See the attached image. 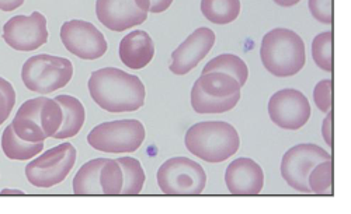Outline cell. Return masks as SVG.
Masks as SVG:
<instances>
[{"mask_svg":"<svg viewBox=\"0 0 351 214\" xmlns=\"http://www.w3.org/2000/svg\"><path fill=\"white\" fill-rule=\"evenodd\" d=\"M87 87L93 101L111 113L134 112L145 104L143 83L121 69L104 68L93 72Z\"/></svg>","mask_w":351,"mask_h":214,"instance_id":"1","label":"cell"},{"mask_svg":"<svg viewBox=\"0 0 351 214\" xmlns=\"http://www.w3.org/2000/svg\"><path fill=\"white\" fill-rule=\"evenodd\" d=\"M184 143L193 156L207 163H222L237 155L241 139L230 124L207 120L193 125L186 133Z\"/></svg>","mask_w":351,"mask_h":214,"instance_id":"2","label":"cell"},{"mask_svg":"<svg viewBox=\"0 0 351 214\" xmlns=\"http://www.w3.org/2000/svg\"><path fill=\"white\" fill-rule=\"evenodd\" d=\"M260 57L263 66L276 77L295 76L306 62L305 44L291 29L276 28L263 38Z\"/></svg>","mask_w":351,"mask_h":214,"instance_id":"3","label":"cell"},{"mask_svg":"<svg viewBox=\"0 0 351 214\" xmlns=\"http://www.w3.org/2000/svg\"><path fill=\"white\" fill-rule=\"evenodd\" d=\"M62 109L55 100L38 97L25 101L13 119V131L24 142L38 143L52 137L62 124Z\"/></svg>","mask_w":351,"mask_h":214,"instance_id":"4","label":"cell"},{"mask_svg":"<svg viewBox=\"0 0 351 214\" xmlns=\"http://www.w3.org/2000/svg\"><path fill=\"white\" fill-rule=\"evenodd\" d=\"M242 85L221 72L202 73L191 90V105L197 113H223L241 100Z\"/></svg>","mask_w":351,"mask_h":214,"instance_id":"5","label":"cell"},{"mask_svg":"<svg viewBox=\"0 0 351 214\" xmlns=\"http://www.w3.org/2000/svg\"><path fill=\"white\" fill-rule=\"evenodd\" d=\"M73 76V65L69 59L47 53L32 56L21 69L24 85L38 94H49L64 88Z\"/></svg>","mask_w":351,"mask_h":214,"instance_id":"6","label":"cell"},{"mask_svg":"<svg viewBox=\"0 0 351 214\" xmlns=\"http://www.w3.org/2000/svg\"><path fill=\"white\" fill-rule=\"evenodd\" d=\"M145 140V128L136 119H121L100 124L87 135V143L93 148L119 155L134 152Z\"/></svg>","mask_w":351,"mask_h":214,"instance_id":"7","label":"cell"},{"mask_svg":"<svg viewBox=\"0 0 351 214\" xmlns=\"http://www.w3.org/2000/svg\"><path fill=\"white\" fill-rule=\"evenodd\" d=\"M76 148L62 143L47 150L25 167V176L37 188H52L66 179L76 163Z\"/></svg>","mask_w":351,"mask_h":214,"instance_id":"8","label":"cell"},{"mask_svg":"<svg viewBox=\"0 0 351 214\" xmlns=\"http://www.w3.org/2000/svg\"><path fill=\"white\" fill-rule=\"evenodd\" d=\"M158 183L165 195H199L206 189L207 174L198 163L174 157L160 165Z\"/></svg>","mask_w":351,"mask_h":214,"instance_id":"9","label":"cell"},{"mask_svg":"<svg viewBox=\"0 0 351 214\" xmlns=\"http://www.w3.org/2000/svg\"><path fill=\"white\" fill-rule=\"evenodd\" d=\"M333 160L326 150L316 144H298L289 148L281 161V175L288 185L302 193H309L308 176L315 165Z\"/></svg>","mask_w":351,"mask_h":214,"instance_id":"10","label":"cell"},{"mask_svg":"<svg viewBox=\"0 0 351 214\" xmlns=\"http://www.w3.org/2000/svg\"><path fill=\"white\" fill-rule=\"evenodd\" d=\"M61 40L65 48L84 60H95L108 49V44L99 28L89 21L71 20L61 27Z\"/></svg>","mask_w":351,"mask_h":214,"instance_id":"11","label":"cell"},{"mask_svg":"<svg viewBox=\"0 0 351 214\" xmlns=\"http://www.w3.org/2000/svg\"><path fill=\"white\" fill-rule=\"evenodd\" d=\"M149 8V0H97L96 14L111 31L123 33L146 21Z\"/></svg>","mask_w":351,"mask_h":214,"instance_id":"12","label":"cell"},{"mask_svg":"<svg viewBox=\"0 0 351 214\" xmlns=\"http://www.w3.org/2000/svg\"><path fill=\"white\" fill-rule=\"evenodd\" d=\"M269 115L278 128L298 131L308 124L311 105L301 91L285 88L271 96L269 101Z\"/></svg>","mask_w":351,"mask_h":214,"instance_id":"13","label":"cell"},{"mask_svg":"<svg viewBox=\"0 0 351 214\" xmlns=\"http://www.w3.org/2000/svg\"><path fill=\"white\" fill-rule=\"evenodd\" d=\"M3 40L16 51H36L48 41L47 18L40 12H33L32 16H14L3 27Z\"/></svg>","mask_w":351,"mask_h":214,"instance_id":"14","label":"cell"},{"mask_svg":"<svg viewBox=\"0 0 351 214\" xmlns=\"http://www.w3.org/2000/svg\"><path fill=\"white\" fill-rule=\"evenodd\" d=\"M215 44V34L213 29L201 27L171 53L170 72L184 76L190 73L201 60L206 57Z\"/></svg>","mask_w":351,"mask_h":214,"instance_id":"15","label":"cell"},{"mask_svg":"<svg viewBox=\"0 0 351 214\" xmlns=\"http://www.w3.org/2000/svg\"><path fill=\"white\" fill-rule=\"evenodd\" d=\"M228 191L238 196L258 195L265 187V172L252 159H238L232 161L225 172Z\"/></svg>","mask_w":351,"mask_h":214,"instance_id":"16","label":"cell"},{"mask_svg":"<svg viewBox=\"0 0 351 214\" xmlns=\"http://www.w3.org/2000/svg\"><path fill=\"white\" fill-rule=\"evenodd\" d=\"M119 55L127 68L134 70L143 69L152 62L155 56V45L148 33L136 29L121 40Z\"/></svg>","mask_w":351,"mask_h":214,"instance_id":"17","label":"cell"},{"mask_svg":"<svg viewBox=\"0 0 351 214\" xmlns=\"http://www.w3.org/2000/svg\"><path fill=\"white\" fill-rule=\"evenodd\" d=\"M58 104L61 105L62 109V124L58 132L52 136L53 139H69L76 136L83 125L86 119V111L83 104L72 97V96H58L53 98Z\"/></svg>","mask_w":351,"mask_h":214,"instance_id":"18","label":"cell"},{"mask_svg":"<svg viewBox=\"0 0 351 214\" xmlns=\"http://www.w3.org/2000/svg\"><path fill=\"white\" fill-rule=\"evenodd\" d=\"M2 150L8 159L24 161L38 156L44 150V142H38V143L24 142L14 133L13 126L9 125L5 129L2 136Z\"/></svg>","mask_w":351,"mask_h":214,"instance_id":"19","label":"cell"},{"mask_svg":"<svg viewBox=\"0 0 351 214\" xmlns=\"http://www.w3.org/2000/svg\"><path fill=\"white\" fill-rule=\"evenodd\" d=\"M106 159H96L80 167L73 178L75 195H103L100 187V170Z\"/></svg>","mask_w":351,"mask_h":214,"instance_id":"20","label":"cell"},{"mask_svg":"<svg viewBox=\"0 0 351 214\" xmlns=\"http://www.w3.org/2000/svg\"><path fill=\"white\" fill-rule=\"evenodd\" d=\"M201 12L210 23L230 24L239 17L241 0H201Z\"/></svg>","mask_w":351,"mask_h":214,"instance_id":"21","label":"cell"},{"mask_svg":"<svg viewBox=\"0 0 351 214\" xmlns=\"http://www.w3.org/2000/svg\"><path fill=\"white\" fill-rule=\"evenodd\" d=\"M210 72H221L225 75L232 76L241 85H245L249 77V70L246 64L243 60L237 56V55H230V53H223L206 65V68L202 69V73H210Z\"/></svg>","mask_w":351,"mask_h":214,"instance_id":"22","label":"cell"},{"mask_svg":"<svg viewBox=\"0 0 351 214\" xmlns=\"http://www.w3.org/2000/svg\"><path fill=\"white\" fill-rule=\"evenodd\" d=\"M123 170V191L121 195H139L145 185V171L141 163L132 157H121L117 160Z\"/></svg>","mask_w":351,"mask_h":214,"instance_id":"23","label":"cell"},{"mask_svg":"<svg viewBox=\"0 0 351 214\" xmlns=\"http://www.w3.org/2000/svg\"><path fill=\"white\" fill-rule=\"evenodd\" d=\"M335 165L333 160L322 161L312 168L308 176V187L311 192L316 195H332L335 193Z\"/></svg>","mask_w":351,"mask_h":214,"instance_id":"24","label":"cell"},{"mask_svg":"<svg viewBox=\"0 0 351 214\" xmlns=\"http://www.w3.org/2000/svg\"><path fill=\"white\" fill-rule=\"evenodd\" d=\"M333 31H326L315 37L312 42V56L315 64L325 72L333 73L335 62H333Z\"/></svg>","mask_w":351,"mask_h":214,"instance_id":"25","label":"cell"},{"mask_svg":"<svg viewBox=\"0 0 351 214\" xmlns=\"http://www.w3.org/2000/svg\"><path fill=\"white\" fill-rule=\"evenodd\" d=\"M123 170L117 160L106 159L100 170V187L103 195H121L123 191Z\"/></svg>","mask_w":351,"mask_h":214,"instance_id":"26","label":"cell"},{"mask_svg":"<svg viewBox=\"0 0 351 214\" xmlns=\"http://www.w3.org/2000/svg\"><path fill=\"white\" fill-rule=\"evenodd\" d=\"M333 80H322L313 90V100L320 112L333 111Z\"/></svg>","mask_w":351,"mask_h":214,"instance_id":"27","label":"cell"},{"mask_svg":"<svg viewBox=\"0 0 351 214\" xmlns=\"http://www.w3.org/2000/svg\"><path fill=\"white\" fill-rule=\"evenodd\" d=\"M16 104V91L13 85L3 77H0V126L10 116Z\"/></svg>","mask_w":351,"mask_h":214,"instance_id":"28","label":"cell"},{"mask_svg":"<svg viewBox=\"0 0 351 214\" xmlns=\"http://www.w3.org/2000/svg\"><path fill=\"white\" fill-rule=\"evenodd\" d=\"M309 10L312 16L324 24H333L335 21V10L333 0H309Z\"/></svg>","mask_w":351,"mask_h":214,"instance_id":"29","label":"cell"},{"mask_svg":"<svg viewBox=\"0 0 351 214\" xmlns=\"http://www.w3.org/2000/svg\"><path fill=\"white\" fill-rule=\"evenodd\" d=\"M333 120H335V113L333 111L328 112V116L325 118L324 124H322V135H324L325 142L328 143V146L333 147L335 146V136H333Z\"/></svg>","mask_w":351,"mask_h":214,"instance_id":"30","label":"cell"},{"mask_svg":"<svg viewBox=\"0 0 351 214\" xmlns=\"http://www.w3.org/2000/svg\"><path fill=\"white\" fill-rule=\"evenodd\" d=\"M149 2H151L149 12H152V13H163V12H166L171 6L173 0H149Z\"/></svg>","mask_w":351,"mask_h":214,"instance_id":"31","label":"cell"},{"mask_svg":"<svg viewBox=\"0 0 351 214\" xmlns=\"http://www.w3.org/2000/svg\"><path fill=\"white\" fill-rule=\"evenodd\" d=\"M24 3V0H0V10L2 12H13L19 9Z\"/></svg>","mask_w":351,"mask_h":214,"instance_id":"32","label":"cell"},{"mask_svg":"<svg viewBox=\"0 0 351 214\" xmlns=\"http://www.w3.org/2000/svg\"><path fill=\"white\" fill-rule=\"evenodd\" d=\"M274 2L278 5V6H282V8H291V6H295L298 5L301 0H274Z\"/></svg>","mask_w":351,"mask_h":214,"instance_id":"33","label":"cell"},{"mask_svg":"<svg viewBox=\"0 0 351 214\" xmlns=\"http://www.w3.org/2000/svg\"><path fill=\"white\" fill-rule=\"evenodd\" d=\"M2 195H20V196H23L24 192H21L19 189H5V191L0 192V196H2Z\"/></svg>","mask_w":351,"mask_h":214,"instance_id":"34","label":"cell"}]
</instances>
